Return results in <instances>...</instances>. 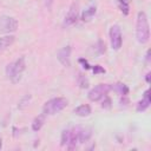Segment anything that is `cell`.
I'll list each match as a JSON object with an SVG mask.
<instances>
[{
	"label": "cell",
	"mask_w": 151,
	"mask_h": 151,
	"mask_svg": "<svg viewBox=\"0 0 151 151\" xmlns=\"http://www.w3.org/2000/svg\"><path fill=\"white\" fill-rule=\"evenodd\" d=\"M111 90H114L117 93H119L123 97H125L129 93V87L125 84H122V83H117L114 85H111Z\"/></svg>",
	"instance_id": "cell-15"
},
{
	"label": "cell",
	"mask_w": 151,
	"mask_h": 151,
	"mask_svg": "<svg viewBox=\"0 0 151 151\" xmlns=\"http://www.w3.org/2000/svg\"><path fill=\"white\" fill-rule=\"evenodd\" d=\"M150 104H151V94H150V90H146V91L144 92V96H143L142 100H139V101L137 103L136 110H137L138 112H143V111H145V110L150 106Z\"/></svg>",
	"instance_id": "cell-10"
},
{
	"label": "cell",
	"mask_w": 151,
	"mask_h": 151,
	"mask_svg": "<svg viewBox=\"0 0 151 151\" xmlns=\"http://www.w3.org/2000/svg\"><path fill=\"white\" fill-rule=\"evenodd\" d=\"M15 41V37L14 35H5L0 38V53L6 51L9 46H12Z\"/></svg>",
	"instance_id": "cell-11"
},
{
	"label": "cell",
	"mask_w": 151,
	"mask_h": 151,
	"mask_svg": "<svg viewBox=\"0 0 151 151\" xmlns=\"http://www.w3.org/2000/svg\"><path fill=\"white\" fill-rule=\"evenodd\" d=\"M25 68H26L25 58L24 57H20L15 61H13V63H11V64H8L6 66V76L8 77V79L13 84H17V83L20 81Z\"/></svg>",
	"instance_id": "cell-2"
},
{
	"label": "cell",
	"mask_w": 151,
	"mask_h": 151,
	"mask_svg": "<svg viewBox=\"0 0 151 151\" xmlns=\"http://www.w3.org/2000/svg\"><path fill=\"white\" fill-rule=\"evenodd\" d=\"M110 91H111L110 84H99V85L94 86L92 90H90L87 97L91 101H98L101 98H104V96H106Z\"/></svg>",
	"instance_id": "cell-4"
},
{
	"label": "cell",
	"mask_w": 151,
	"mask_h": 151,
	"mask_svg": "<svg viewBox=\"0 0 151 151\" xmlns=\"http://www.w3.org/2000/svg\"><path fill=\"white\" fill-rule=\"evenodd\" d=\"M101 107H103V109H110V107H111V99L107 97V94L104 96V101H103V104H101Z\"/></svg>",
	"instance_id": "cell-19"
},
{
	"label": "cell",
	"mask_w": 151,
	"mask_h": 151,
	"mask_svg": "<svg viewBox=\"0 0 151 151\" xmlns=\"http://www.w3.org/2000/svg\"><path fill=\"white\" fill-rule=\"evenodd\" d=\"M96 12H97V7H96V5H91V6H88V7L81 13V20H83V21H90V20L94 17Z\"/></svg>",
	"instance_id": "cell-12"
},
{
	"label": "cell",
	"mask_w": 151,
	"mask_h": 151,
	"mask_svg": "<svg viewBox=\"0 0 151 151\" xmlns=\"http://www.w3.org/2000/svg\"><path fill=\"white\" fill-rule=\"evenodd\" d=\"M76 131H77V137H78V142L80 144L83 143H86L91 136H92V130L90 127H76Z\"/></svg>",
	"instance_id": "cell-9"
},
{
	"label": "cell",
	"mask_w": 151,
	"mask_h": 151,
	"mask_svg": "<svg viewBox=\"0 0 151 151\" xmlns=\"http://www.w3.org/2000/svg\"><path fill=\"white\" fill-rule=\"evenodd\" d=\"M53 1H54V0H45V6H46V8H47L48 11H51L52 5H53Z\"/></svg>",
	"instance_id": "cell-21"
},
{
	"label": "cell",
	"mask_w": 151,
	"mask_h": 151,
	"mask_svg": "<svg viewBox=\"0 0 151 151\" xmlns=\"http://www.w3.org/2000/svg\"><path fill=\"white\" fill-rule=\"evenodd\" d=\"M74 113L79 117H87L91 114V107L90 105L87 104H84V105H80L78 106L77 109H74Z\"/></svg>",
	"instance_id": "cell-13"
},
{
	"label": "cell",
	"mask_w": 151,
	"mask_h": 151,
	"mask_svg": "<svg viewBox=\"0 0 151 151\" xmlns=\"http://www.w3.org/2000/svg\"><path fill=\"white\" fill-rule=\"evenodd\" d=\"M131 1H132V0H117L120 11H122L125 15H127V14L130 13V2H131Z\"/></svg>",
	"instance_id": "cell-16"
},
{
	"label": "cell",
	"mask_w": 151,
	"mask_h": 151,
	"mask_svg": "<svg viewBox=\"0 0 151 151\" xmlns=\"http://www.w3.org/2000/svg\"><path fill=\"white\" fill-rule=\"evenodd\" d=\"M71 51H72L71 46L67 45V46L63 47L61 50H59L57 53V59L65 67H70V65H71Z\"/></svg>",
	"instance_id": "cell-8"
},
{
	"label": "cell",
	"mask_w": 151,
	"mask_h": 151,
	"mask_svg": "<svg viewBox=\"0 0 151 151\" xmlns=\"http://www.w3.org/2000/svg\"><path fill=\"white\" fill-rule=\"evenodd\" d=\"M136 38L137 41L142 45L146 44L150 39V26L147 15L145 12L140 11L137 14V22H136Z\"/></svg>",
	"instance_id": "cell-1"
},
{
	"label": "cell",
	"mask_w": 151,
	"mask_h": 151,
	"mask_svg": "<svg viewBox=\"0 0 151 151\" xmlns=\"http://www.w3.org/2000/svg\"><path fill=\"white\" fill-rule=\"evenodd\" d=\"M78 84H79V86H80L81 88H86V87H88V80H87V78H86L85 76H83V74H79Z\"/></svg>",
	"instance_id": "cell-18"
},
{
	"label": "cell",
	"mask_w": 151,
	"mask_h": 151,
	"mask_svg": "<svg viewBox=\"0 0 151 151\" xmlns=\"http://www.w3.org/2000/svg\"><path fill=\"white\" fill-rule=\"evenodd\" d=\"M110 41H111V46L113 50L118 51L122 47L123 44V35H122V31L120 27L118 25H112L110 28Z\"/></svg>",
	"instance_id": "cell-6"
},
{
	"label": "cell",
	"mask_w": 151,
	"mask_h": 151,
	"mask_svg": "<svg viewBox=\"0 0 151 151\" xmlns=\"http://www.w3.org/2000/svg\"><path fill=\"white\" fill-rule=\"evenodd\" d=\"M18 28V20L9 15H1L0 17V33H11L17 31Z\"/></svg>",
	"instance_id": "cell-5"
},
{
	"label": "cell",
	"mask_w": 151,
	"mask_h": 151,
	"mask_svg": "<svg viewBox=\"0 0 151 151\" xmlns=\"http://www.w3.org/2000/svg\"><path fill=\"white\" fill-rule=\"evenodd\" d=\"M67 105H68V101H67L66 98H64V97H57V98H53V99L47 100L44 104L42 113L45 116H53V114L63 111Z\"/></svg>",
	"instance_id": "cell-3"
},
{
	"label": "cell",
	"mask_w": 151,
	"mask_h": 151,
	"mask_svg": "<svg viewBox=\"0 0 151 151\" xmlns=\"http://www.w3.org/2000/svg\"><path fill=\"white\" fill-rule=\"evenodd\" d=\"M44 123H45V114L42 113V114L37 116V117L33 119V122H32V130H33V131H39V130L42 127Z\"/></svg>",
	"instance_id": "cell-14"
},
{
	"label": "cell",
	"mask_w": 151,
	"mask_h": 151,
	"mask_svg": "<svg viewBox=\"0 0 151 151\" xmlns=\"http://www.w3.org/2000/svg\"><path fill=\"white\" fill-rule=\"evenodd\" d=\"M70 139H71V129H66L61 132V142H60L61 146H67Z\"/></svg>",
	"instance_id": "cell-17"
},
{
	"label": "cell",
	"mask_w": 151,
	"mask_h": 151,
	"mask_svg": "<svg viewBox=\"0 0 151 151\" xmlns=\"http://www.w3.org/2000/svg\"><path fill=\"white\" fill-rule=\"evenodd\" d=\"M78 18H79V6H78V4L73 2L70 6V8H68L67 14L65 15L64 26H72V25H74L78 21Z\"/></svg>",
	"instance_id": "cell-7"
},
{
	"label": "cell",
	"mask_w": 151,
	"mask_h": 151,
	"mask_svg": "<svg viewBox=\"0 0 151 151\" xmlns=\"http://www.w3.org/2000/svg\"><path fill=\"white\" fill-rule=\"evenodd\" d=\"M2 147V139H1V137H0V149Z\"/></svg>",
	"instance_id": "cell-24"
},
{
	"label": "cell",
	"mask_w": 151,
	"mask_h": 151,
	"mask_svg": "<svg viewBox=\"0 0 151 151\" xmlns=\"http://www.w3.org/2000/svg\"><path fill=\"white\" fill-rule=\"evenodd\" d=\"M79 63H81V64L84 65V67H85L86 70H88V68L91 67V66H90V65L87 64V60H85V59H79Z\"/></svg>",
	"instance_id": "cell-22"
},
{
	"label": "cell",
	"mask_w": 151,
	"mask_h": 151,
	"mask_svg": "<svg viewBox=\"0 0 151 151\" xmlns=\"http://www.w3.org/2000/svg\"><path fill=\"white\" fill-rule=\"evenodd\" d=\"M92 71L94 74H99V73H105V68H103L100 65H94L92 67Z\"/></svg>",
	"instance_id": "cell-20"
},
{
	"label": "cell",
	"mask_w": 151,
	"mask_h": 151,
	"mask_svg": "<svg viewBox=\"0 0 151 151\" xmlns=\"http://www.w3.org/2000/svg\"><path fill=\"white\" fill-rule=\"evenodd\" d=\"M146 83H150V73L146 74Z\"/></svg>",
	"instance_id": "cell-23"
}]
</instances>
